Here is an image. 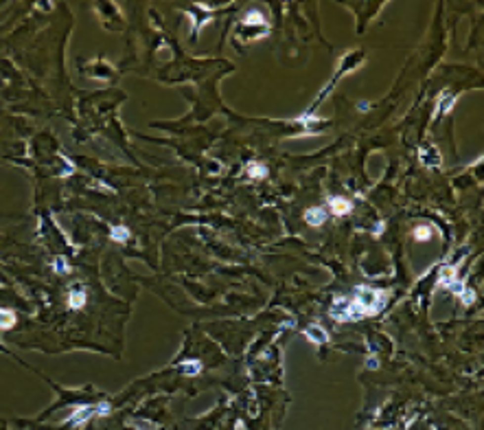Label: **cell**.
Wrapping results in <instances>:
<instances>
[{
  "label": "cell",
  "instance_id": "cell-11",
  "mask_svg": "<svg viewBox=\"0 0 484 430\" xmlns=\"http://www.w3.org/2000/svg\"><path fill=\"white\" fill-rule=\"evenodd\" d=\"M305 334H307V336H309V338H313V340H315V338H318V340H320V342H327V334H324L322 330H318V327H315V330H313V327H311V330H307V332H305Z\"/></svg>",
  "mask_w": 484,
  "mask_h": 430
},
{
  "label": "cell",
  "instance_id": "cell-10",
  "mask_svg": "<svg viewBox=\"0 0 484 430\" xmlns=\"http://www.w3.org/2000/svg\"><path fill=\"white\" fill-rule=\"evenodd\" d=\"M414 235H416V239L427 241V239L432 237V229H430V226H419V229L414 231Z\"/></svg>",
  "mask_w": 484,
  "mask_h": 430
},
{
  "label": "cell",
  "instance_id": "cell-3",
  "mask_svg": "<svg viewBox=\"0 0 484 430\" xmlns=\"http://www.w3.org/2000/svg\"><path fill=\"white\" fill-rule=\"evenodd\" d=\"M305 220H307L309 226H322L324 220H327V215H324V211L320 209V206H313V209H309L307 213H305Z\"/></svg>",
  "mask_w": 484,
  "mask_h": 430
},
{
  "label": "cell",
  "instance_id": "cell-4",
  "mask_svg": "<svg viewBox=\"0 0 484 430\" xmlns=\"http://www.w3.org/2000/svg\"><path fill=\"white\" fill-rule=\"evenodd\" d=\"M329 206H331V211H333V215H346L351 211V202L346 198H331Z\"/></svg>",
  "mask_w": 484,
  "mask_h": 430
},
{
  "label": "cell",
  "instance_id": "cell-12",
  "mask_svg": "<svg viewBox=\"0 0 484 430\" xmlns=\"http://www.w3.org/2000/svg\"><path fill=\"white\" fill-rule=\"evenodd\" d=\"M53 268L59 272V275H64V272H68V266H66L64 257H57V259H55V264H53Z\"/></svg>",
  "mask_w": 484,
  "mask_h": 430
},
{
  "label": "cell",
  "instance_id": "cell-7",
  "mask_svg": "<svg viewBox=\"0 0 484 430\" xmlns=\"http://www.w3.org/2000/svg\"><path fill=\"white\" fill-rule=\"evenodd\" d=\"M13 325H16V314L11 310L0 307V330H11Z\"/></svg>",
  "mask_w": 484,
  "mask_h": 430
},
{
  "label": "cell",
  "instance_id": "cell-2",
  "mask_svg": "<svg viewBox=\"0 0 484 430\" xmlns=\"http://www.w3.org/2000/svg\"><path fill=\"white\" fill-rule=\"evenodd\" d=\"M92 415H94V406H79L77 411L66 419V422H68V424H81V422H86V419H90Z\"/></svg>",
  "mask_w": 484,
  "mask_h": 430
},
{
  "label": "cell",
  "instance_id": "cell-5",
  "mask_svg": "<svg viewBox=\"0 0 484 430\" xmlns=\"http://www.w3.org/2000/svg\"><path fill=\"white\" fill-rule=\"evenodd\" d=\"M180 373H184V376H197V373L202 371V362L200 360H184L180 362Z\"/></svg>",
  "mask_w": 484,
  "mask_h": 430
},
{
  "label": "cell",
  "instance_id": "cell-1",
  "mask_svg": "<svg viewBox=\"0 0 484 430\" xmlns=\"http://www.w3.org/2000/svg\"><path fill=\"white\" fill-rule=\"evenodd\" d=\"M340 303H344V307L333 305L331 316L335 321H357L364 316H373L381 310V305L386 303V292L377 290V287H366L361 286L355 290V296L344 301L340 298Z\"/></svg>",
  "mask_w": 484,
  "mask_h": 430
},
{
  "label": "cell",
  "instance_id": "cell-6",
  "mask_svg": "<svg viewBox=\"0 0 484 430\" xmlns=\"http://www.w3.org/2000/svg\"><path fill=\"white\" fill-rule=\"evenodd\" d=\"M86 292L84 290H70L68 294V307H73V310H79V307H84L86 303Z\"/></svg>",
  "mask_w": 484,
  "mask_h": 430
},
{
  "label": "cell",
  "instance_id": "cell-8",
  "mask_svg": "<svg viewBox=\"0 0 484 430\" xmlns=\"http://www.w3.org/2000/svg\"><path fill=\"white\" fill-rule=\"evenodd\" d=\"M248 176H250V178H265V176H267L265 165H261V163H250V165H248Z\"/></svg>",
  "mask_w": 484,
  "mask_h": 430
},
{
  "label": "cell",
  "instance_id": "cell-9",
  "mask_svg": "<svg viewBox=\"0 0 484 430\" xmlns=\"http://www.w3.org/2000/svg\"><path fill=\"white\" fill-rule=\"evenodd\" d=\"M110 237L114 241H127V239H130V231H127L125 226H112Z\"/></svg>",
  "mask_w": 484,
  "mask_h": 430
}]
</instances>
